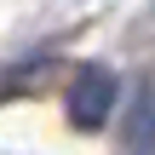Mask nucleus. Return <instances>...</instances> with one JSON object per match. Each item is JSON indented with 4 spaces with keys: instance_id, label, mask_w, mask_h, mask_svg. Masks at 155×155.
I'll list each match as a JSON object with an SVG mask.
<instances>
[{
    "instance_id": "1",
    "label": "nucleus",
    "mask_w": 155,
    "mask_h": 155,
    "mask_svg": "<svg viewBox=\"0 0 155 155\" xmlns=\"http://www.w3.org/2000/svg\"><path fill=\"white\" fill-rule=\"evenodd\" d=\"M109 109H115V75L109 69H81L75 75V86H69V121L81 127V132H98L104 121H109Z\"/></svg>"
}]
</instances>
